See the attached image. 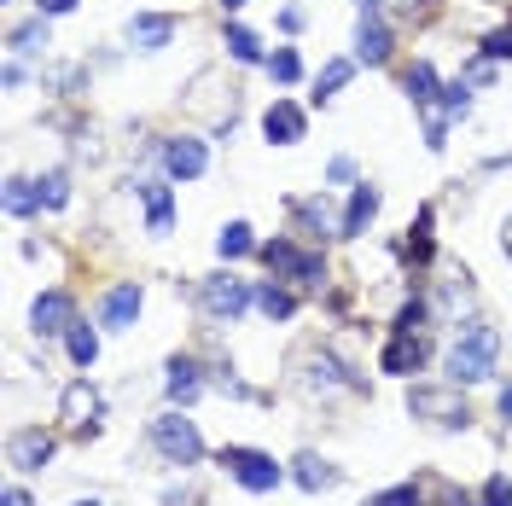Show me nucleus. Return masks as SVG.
Masks as SVG:
<instances>
[{"mask_svg": "<svg viewBox=\"0 0 512 506\" xmlns=\"http://www.w3.org/2000/svg\"><path fill=\"white\" fill-rule=\"evenodd\" d=\"M216 251H222V262H239V256L262 251V245L251 239V227H245V222H227L222 233H216Z\"/></svg>", "mask_w": 512, "mask_h": 506, "instance_id": "obj_22", "label": "nucleus"}, {"mask_svg": "<svg viewBox=\"0 0 512 506\" xmlns=\"http://www.w3.org/2000/svg\"><path fill=\"white\" fill-rule=\"evenodd\" d=\"M198 303H204L210 320H239L256 303V291L245 280H233V274H210V280L198 285Z\"/></svg>", "mask_w": 512, "mask_h": 506, "instance_id": "obj_5", "label": "nucleus"}, {"mask_svg": "<svg viewBox=\"0 0 512 506\" xmlns=\"http://www.w3.org/2000/svg\"><path fill=\"white\" fill-rule=\"evenodd\" d=\"M222 6H227V12H239V6H245V0H222Z\"/></svg>", "mask_w": 512, "mask_h": 506, "instance_id": "obj_41", "label": "nucleus"}, {"mask_svg": "<svg viewBox=\"0 0 512 506\" xmlns=\"http://www.w3.org/2000/svg\"><path fill=\"white\" fill-rule=\"evenodd\" d=\"M309 390H367V379L344 373L332 355H315V361H309Z\"/></svg>", "mask_w": 512, "mask_h": 506, "instance_id": "obj_20", "label": "nucleus"}, {"mask_svg": "<svg viewBox=\"0 0 512 506\" xmlns=\"http://www.w3.org/2000/svg\"><path fill=\"white\" fill-rule=\"evenodd\" d=\"M419 320H425V303H408V309L396 315V332H419Z\"/></svg>", "mask_w": 512, "mask_h": 506, "instance_id": "obj_35", "label": "nucleus"}, {"mask_svg": "<svg viewBox=\"0 0 512 506\" xmlns=\"http://www.w3.org/2000/svg\"><path fill=\"white\" fill-rule=\"evenodd\" d=\"M408 99H414V111H431V105L443 99V88H437V70H431L425 59L408 70Z\"/></svg>", "mask_w": 512, "mask_h": 506, "instance_id": "obj_21", "label": "nucleus"}, {"mask_svg": "<svg viewBox=\"0 0 512 506\" xmlns=\"http://www.w3.org/2000/svg\"><path fill=\"white\" fill-rule=\"evenodd\" d=\"M35 198H41L47 210H59V204H70V175H64V169H47V175L35 181Z\"/></svg>", "mask_w": 512, "mask_h": 506, "instance_id": "obj_27", "label": "nucleus"}, {"mask_svg": "<svg viewBox=\"0 0 512 506\" xmlns=\"http://www.w3.org/2000/svg\"><path fill=\"white\" fill-rule=\"evenodd\" d=\"M373 506H419V489H414V483H396V489L373 495Z\"/></svg>", "mask_w": 512, "mask_h": 506, "instance_id": "obj_33", "label": "nucleus"}, {"mask_svg": "<svg viewBox=\"0 0 512 506\" xmlns=\"http://www.w3.org/2000/svg\"><path fill=\"white\" fill-rule=\"evenodd\" d=\"M163 169H169L175 181H198V175L210 169V152H204V140H192V134H175V140H163Z\"/></svg>", "mask_w": 512, "mask_h": 506, "instance_id": "obj_9", "label": "nucleus"}, {"mask_svg": "<svg viewBox=\"0 0 512 506\" xmlns=\"http://www.w3.org/2000/svg\"><path fill=\"white\" fill-rule=\"evenodd\" d=\"M256 309L268 320H291L297 315V297H291L286 285H256Z\"/></svg>", "mask_w": 512, "mask_h": 506, "instance_id": "obj_24", "label": "nucleus"}, {"mask_svg": "<svg viewBox=\"0 0 512 506\" xmlns=\"http://www.w3.org/2000/svg\"><path fill=\"white\" fill-rule=\"evenodd\" d=\"M326 175H332V181H350L355 163H350V158H332V169H326Z\"/></svg>", "mask_w": 512, "mask_h": 506, "instance_id": "obj_37", "label": "nucleus"}, {"mask_svg": "<svg viewBox=\"0 0 512 506\" xmlns=\"http://www.w3.org/2000/svg\"><path fill=\"white\" fill-rule=\"evenodd\" d=\"M478 506H512V483L495 472L489 483H483V501H478Z\"/></svg>", "mask_w": 512, "mask_h": 506, "instance_id": "obj_32", "label": "nucleus"}, {"mask_svg": "<svg viewBox=\"0 0 512 506\" xmlns=\"http://www.w3.org/2000/svg\"><path fill=\"white\" fill-rule=\"evenodd\" d=\"M47 18H30V24H18V30H12V53H41V47H47Z\"/></svg>", "mask_w": 512, "mask_h": 506, "instance_id": "obj_29", "label": "nucleus"}, {"mask_svg": "<svg viewBox=\"0 0 512 506\" xmlns=\"http://www.w3.org/2000/svg\"><path fill=\"white\" fill-rule=\"evenodd\" d=\"M419 361H425V338H419V332H396L379 355L384 373H419Z\"/></svg>", "mask_w": 512, "mask_h": 506, "instance_id": "obj_16", "label": "nucleus"}, {"mask_svg": "<svg viewBox=\"0 0 512 506\" xmlns=\"http://www.w3.org/2000/svg\"><path fill=\"white\" fill-rule=\"evenodd\" d=\"M140 303H146L140 280H123L117 291H105V303H99V326H105V332H128V326L140 320Z\"/></svg>", "mask_w": 512, "mask_h": 506, "instance_id": "obj_8", "label": "nucleus"}, {"mask_svg": "<svg viewBox=\"0 0 512 506\" xmlns=\"http://www.w3.org/2000/svg\"><path fill=\"white\" fill-rule=\"evenodd\" d=\"M291 483H297V489H309V495H320V489H332V483H338V466H332V460H320V454H297V460H291Z\"/></svg>", "mask_w": 512, "mask_h": 506, "instance_id": "obj_19", "label": "nucleus"}, {"mask_svg": "<svg viewBox=\"0 0 512 506\" xmlns=\"http://www.w3.org/2000/svg\"><path fill=\"white\" fill-rule=\"evenodd\" d=\"M355 59H367V64L390 59V24H384L379 12H361V24H355Z\"/></svg>", "mask_w": 512, "mask_h": 506, "instance_id": "obj_15", "label": "nucleus"}, {"mask_svg": "<svg viewBox=\"0 0 512 506\" xmlns=\"http://www.w3.org/2000/svg\"><path fill=\"white\" fill-rule=\"evenodd\" d=\"M262 262L274 268V280H297V285H320L326 280V262L309 256V251H297L291 239H268V245H262Z\"/></svg>", "mask_w": 512, "mask_h": 506, "instance_id": "obj_6", "label": "nucleus"}, {"mask_svg": "<svg viewBox=\"0 0 512 506\" xmlns=\"http://www.w3.org/2000/svg\"><path fill=\"white\" fill-rule=\"evenodd\" d=\"M53 431H41V425H35V431H12V443H6V460H12V466H18V472H41V466H47V460H53Z\"/></svg>", "mask_w": 512, "mask_h": 506, "instance_id": "obj_10", "label": "nucleus"}, {"mask_svg": "<svg viewBox=\"0 0 512 506\" xmlns=\"http://www.w3.org/2000/svg\"><path fill=\"white\" fill-rule=\"evenodd\" d=\"M501 251L512 256V216H507V227H501Z\"/></svg>", "mask_w": 512, "mask_h": 506, "instance_id": "obj_40", "label": "nucleus"}, {"mask_svg": "<svg viewBox=\"0 0 512 506\" xmlns=\"http://www.w3.org/2000/svg\"><path fill=\"white\" fill-rule=\"evenodd\" d=\"M140 204H146V227H152V233H169V227H175V198H169V187H163V181H140Z\"/></svg>", "mask_w": 512, "mask_h": 506, "instance_id": "obj_17", "label": "nucleus"}, {"mask_svg": "<svg viewBox=\"0 0 512 506\" xmlns=\"http://www.w3.org/2000/svg\"><path fill=\"white\" fill-rule=\"evenodd\" d=\"M483 59H489V64H495V59H512V30L483 35Z\"/></svg>", "mask_w": 512, "mask_h": 506, "instance_id": "obj_34", "label": "nucleus"}, {"mask_svg": "<svg viewBox=\"0 0 512 506\" xmlns=\"http://www.w3.org/2000/svg\"><path fill=\"white\" fill-rule=\"evenodd\" d=\"M495 355H501V332L483 320H466L454 349H448V373H454V384H483L495 379Z\"/></svg>", "mask_w": 512, "mask_h": 506, "instance_id": "obj_1", "label": "nucleus"}, {"mask_svg": "<svg viewBox=\"0 0 512 506\" xmlns=\"http://www.w3.org/2000/svg\"><path fill=\"white\" fill-rule=\"evenodd\" d=\"M6 210H12V216H30V210H41V198H35V181L12 175V181H6Z\"/></svg>", "mask_w": 512, "mask_h": 506, "instance_id": "obj_28", "label": "nucleus"}, {"mask_svg": "<svg viewBox=\"0 0 512 506\" xmlns=\"http://www.w3.org/2000/svg\"><path fill=\"white\" fill-rule=\"evenodd\" d=\"M152 448H158L169 466H198V460H204V437H198V425H192L187 413L152 419Z\"/></svg>", "mask_w": 512, "mask_h": 506, "instance_id": "obj_3", "label": "nucleus"}, {"mask_svg": "<svg viewBox=\"0 0 512 506\" xmlns=\"http://www.w3.org/2000/svg\"><path fill=\"white\" fill-rule=\"evenodd\" d=\"M280 30H303V6H286L280 12Z\"/></svg>", "mask_w": 512, "mask_h": 506, "instance_id": "obj_36", "label": "nucleus"}, {"mask_svg": "<svg viewBox=\"0 0 512 506\" xmlns=\"http://www.w3.org/2000/svg\"><path fill=\"white\" fill-rule=\"evenodd\" d=\"M268 76H274V82H297V76H303V59H297L291 47H280V53H268Z\"/></svg>", "mask_w": 512, "mask_h": 506, "instance_id": "obj_31", "label": "nucleus"}, {"mask_svg": "<svg viewBox=\"0 0 512 506\" xmlns=\"http://www.w3.org/2000/svg\"><path fill=\"white\" fill-rule=\"evenodd\" d=\"M163 390H169V402H175V408H192V402L204 396V373H198V361L175 355V361H169V379H163Z\"/></svg>", "mask_w": 512, "mask_h": 506, "instance_id": "obj_14", "label": "nucleus"}, {"mask_svg": "<svg viewBox=\"0 0 512 506\" xmlns=\"http://www.w3.org/2000/svg\"><path fill=\"white\" fill-rule=\"evenodd\" d=\"M408 413L414 419H431L437 431H466L472 425V408L460 390H443V384H414L408 390Z\"/></svg>", "mask_w": 512, "mask_h": 506, "instance_id": "obj_2", "label": "nucleus"}, {"mask_svg": "<svg viewBox=\"0 0 512 506\" xmlns=\"http://www.w3.org/2000/svg\"><path fill=\"white\" fill-rule=\"evenodd\" d=\"M76 506H99V501H76Z\"/></svg>", "mask_w": 512, "mask_h": 506, "instance_id": "obj_42", "label": "nucleus"}, {"mask_svg": "<svg viewBox=\"0 0 512 506\" xmlns=\"http://www.w3.org/2000/svg\"><path fill=\"white\" fill-rule=\"evenodd\" d=\"M437 105H443V117H448V123H454V117H466V111H472V82H448Z\"/></svg>", "mask_w": 512, "mask_h": 506, "instance_id": "obj_30", "label": "nucleus"}, {"mask_svg": "<svg viewBox=\"0 0 512 506\" xmlns=\"http://www.w3.org/2000/svg\"><path fill=\"white\" fill-rule=\"evenodd\" d=\"M30 320H35V332H41V338H59V332L76 326V309H70V297H64V291H41V297H35V309H30Z\"/></svg>", "mask_w": 512, "mask_h": 506, "instance_id": "obj_12", "label": "nucleus"}, {"mask_svg": "<svg viewBox=\"0 0 512 506\" xmlns=\"http://www.w3.org/2000/svg\"><path fill=\"white\" fill-rule=\"evenodd\" d=\"M59 413H64V431H70V437H94V431H99V413H105V402H99L94 384L82 379V384H70V390L59 396Z\"/></svg>", "mask_w": 512, "mask_h": 506, "instance_id": "obj_7", "label": "nucleus"}, {"mask_svg": "<svg viewBox=\"0 0 512 506\" xmlns=\"http://www.w3.org/2000/svg\"><path fill=\"white\" fill-rule=\"evenodd\" d=\"M222 466H227V477H233L239 489H251V495L280 489V477H286V466H280L274 454H262V448H222Z\"/></svg>", "mask_w": 512, "mask_h": 506, "instance_id": "obj_4", "label": "nucleus"}, {"mask_svg": "<svg viewBox=\"0 0 512 506\" xmlns=\"http://www.w3.org/2000/svg\"><path fill=\"white\" fill-rule=\"evenodd\" d=\"M373 216H379V187H367V181H361V187L350 192V210H344V222H338V233H344V239H361Z\"/></svg>", "mask_w": 512, "mask_h": 506, "instance_id": "obj_18", "label": "nucleus"}, {"mask_svg": "<svg viewBox=\"0 0 512 506\" xmlns=\"http://www.w3.org/2000/svg\"><path fill=\"white\" fill-rule=\"evenodd\" d=\"M169 41H175V18L169 12H134L128 18V47L134 53H158Z\"/></svg>", "mask_w": 512, "mask_h": 506, "instance_id": "obj_11", "label": "nucleus"}, {"mask_svg": "<svg viewBox=\"0 0 512 506\" xmlns=\"http://www.w3.org/2000/svg\"><path fill=\"white\" fill-rule=\"evenodd\" d=\"M64 349H70V361H76V367H94V361H99V332L76 320V326L64 332Z\"/></svg>", "mask_w": 512, "mask_h": 506, "instance_id": "obj_23", "label": "nucleus"}, {"mask_svg": "<svg viewBox=\"0 0 512 506\" xmlns=\"http://www.w3.org/2000/svg\"><path fill=\"white\" fill-rule=\"evenodd\" d=\"M0 506H35V501H30V495H24V489H18V483H12V489L0 495Z\"/></svg>", "mask_w": 512, "mask_h": 506, "instance_id": "obj_38", "label": "nucleus"}, {"mask_svg": "<svg viewBox=\"0 0 512 506\" xmlns=\"http://www.w3.org/2000/svg\"><path fill=\"white\" fill-rule=\"evenodd\" d=\"M501 419H512V384L501 390Z\"/></svg>", "mask_w": 512, "mask_h": 506, "instance_id": "obj_39", "label": "nucleus"}, {"mask_svg": "<svg viewBox=\"0 0 512 506\" xmlns=\"http://www.w3.org/2000/svg\"><path fill=\"white\" fill-rule=\"evenodd\" d=\"M227 53H233L239 64H268V59H262V41H256L245 24H227Z\"/></svg>", "mask_w": 512, "mask_h": 506, "instance_id": "obj_25", "label": "nucleus"}, {"mask_svg": "<svg viewBox=\"0 0 512 506\" xmlns=\"http://www.w3.org/2000/svg\"><path fill=\"white\" fill-rule=\"evenodd\" d=\"M350 70H355L350 59H332V64H326V70H320V82H315V105H326V99H338V88L350 82Z\"/></svg>", "mask_w": 512, "mask_h": 506, "instance_id": "obj_26", "label": "nucleus"}, {"mask_svg": "<svg viewBox=\"0 0 512 506\" xmlns=\"http://www.w3.org/2000/svg\"><path fill=\"white\" fill-rule=\"evenodd\" d=\"M262 134H268L274 146H297V140H303V111H297L291 99H274V105L262 111Z\"/></svg>", "mask_w": 512, "mask_h": 506, "instance_id": "obj_13", "label": "nucleus"}]
</instances>
